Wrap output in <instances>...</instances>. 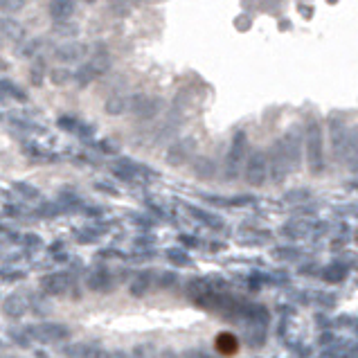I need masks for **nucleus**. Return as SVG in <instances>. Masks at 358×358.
<instances>
[{
    "mask_svg": "<svg viewBox=\"0 0 358 358\" xmlns=\"http://www.w3.org/2000/svg\"><path fill=\"white\" fill-rule=\"evenodd\" d=\"M72 14H75V0H52V2H50V16H52L57 23L70 20Z\"/></svg>",
    "mask_w": 358,
    "mask_h": 358,
    "instance_id": "obj_1",
    "label": "nucleus"
},
{
    "mask_svg": "<svg viewBox=\"0 0 358 358\" xmlns=\"http://www.w3.org/2000/svg\"><path fill=\"white\" fill-rule=\"evenodd\" d=\"M0 34L16 41V39H23V36H25V30L18 23L9 20V18H0Z\"/></svg>",
    "mask_w": 358,
    "mask_h": 358,
    "instance_id": "obj_2",
    "label": "nucleus"
},
{
    "mask_svg": "<svg viewBox=\"0 0 358 358\" xmlns=\"http://www.w3.org/2000/svg\"><path fill=\"white\" fill-rule=\"evenodd\" d=\"M83 52H86V47L81 43H68V45H61L57 50V57L63 61H72V59H79Z\"/></svg>",
    "mask_w": 358,
    "mask_h": 358,
    "instance_id": "obj_3",
    "label": "nucleus"
},
{
    "mask_svg": "<svg viewBox=\"0 0 358 358\" xmlns=\"http://www.w3.org/2000/svg\"><path fill=\"white\" fill-rule=\"evenodd\" d=\"M217 349L221 354H225V356H230V354H235L239 349V342H237V338L232 334H221L217 338Z\"/></svg>",
    "mask_w": 358,
    "mask_h": 358,
    "instance_id": "obj_4",
    "label": "nucleus"
},
{
    "mask_svg": "<svg viewBox=\"0 0 358 358\" xmlns=\"http://www.w3.org/2000/svg\"><path fill=\"white\" fill-rule=\"evenodd\" d=\"M25 7V0H0V12L5 14H14L18 9H23Z\"/></svg>",
    "mask_w": 358,
    "mask_h": 358,
    "instance_id": "obj_5",
    "label": "nucleus"
},
{
    "mask_svg": "<svg viewBox=\"0 0 358 358\" xmlns=\"http://www.w3.org/2000/svg\"><path fill=\"white\" fill-rule=\"evenodd\" d=\"M54 32H57L59 36H70V34H75V32H77V27H75V25H63V23H59L57 27H54Z\"/></svg>",
    "mask_w": 358,
    "mask_h": 358,
    "instance_id": "obj_6",
    "label": "nucleus"
},
{
    "mask_svg": "<svg viewBox=\"0 0 358 358\" xmlns=\"http://www.w3.org/2000/svg\"><path fill=\"white\" fill-rule=\"evenodd\" d=\"M86 2H93V0H86Z\"/></svg>",
    "mask_w": 358,
    "mask_h": 358,
    "instance_id": "obj_7",
    "label": "nucleus"
}]
</instances>
